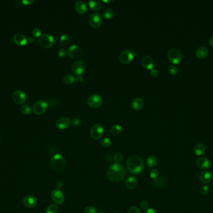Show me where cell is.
<instances>
[{
	"label": "cell",
	"instance_id": "53",
	"mask_svg": "<svg viewBox=\"0 0 213 213\" xmlns=\"http://www.w3.org/2000/svg\"><path fill=\"white\" fill-rule=\"evenodd\" d=\"M112 1H105V0H104L103 1V2H105V3H110V2H112Z\"/></svg>",
	"mask_w": 213,
	"mask_h": 213
},
{
	"label": "cell",
	"instance_id": "7",
	"mask_svg": "<svg viewBox=\"0 0 213 213\" xmlns=\"http://www.w3.org/2000/svg\"><path fill=\"white\" fill-rule=\"evenodd\" d=\"M102 16L99 13H92L88 18L89 24L93 28H99L102 25Z\"/></svg>",
	"mask_w": 213,
	"mask_h": 213
},
{
	"label": "cell",
	"instance_id": "20",
	"mask_svg": "<svg viewBox=\"0 0 213 213\" xmlns=\"http://www.w3.org/2000/svg\"><path fill=\"white\" fill-rule=\"evenodd\" d=\"M144 106V101L141 98H135L131 103V106L135 111L140 110Z\"/></svg>",
	"mask_w": 213,
	"mask_h": 213
},
{
	"label": "cell",
	"instance_id": "26",
	"mask_svg": "<svg viewBox=\"0 0 213 213\" xmlns=\"http://www.w3.org/2000/svg\"><path fill=\"white\" fill-rule=\"evenodd\" d=\"M147 164L150 168H155L158 164V159L157 156L154 155H151L148 156L147 159Z\"/></svg>",
	"mask_w": 213,
	"mask_h": 213
},
{
	"label": "cell",
	"instance_id": "32",
	"mask_svg": "<svg viewBox=\"0 0 213 213\" xmlns=\"http://www.w3.org/2000/svg\"><path fill=\"white\" fill-rule=\"evenodd\" d=\"M102 15L105 18L109 19L114 16L115 13L112 9H106L104 11Z\"/></svg>",
	"mask_w": 213,
	"mask_h": 213
},
{
	"label": "cell",
	"instance_id": "40",
	"mask_svg": "<svg viewBox=\"0 0 213 213\" xmlns=\"http://www.w3.org/2000/svg\"><path fill=\"white\" fill-rule=\"evenodd\" d=\"M57 54L61 58H64L67 56V54H68L67 51L65 48H60L57 52Z\"/></svg>",
	"mask_w": 213,
	"mask_h": 213
},
{
	"label": "cell",
	"instance_id": "2",
	"mask_svg": "<svg viewBox=\"0 0 213 213\" xmlns=\"http://www.w3.org/2000/svg\"><path fill=\"white\" fill-rule=\"evenodd\" d=\"M128 170L133 175H140L144 169V162L138 156H130L126 162Z\"/></svg>",
	"mask_w": 213,
	"mask_h": 213
},
{
	"label": "cell",
	"instance_id": "14",
	"mask_svg": "<svg viewBox=\"0 0 213 213\" xmlns=\"http://www.w3.org/2000/svg\"><path fill=\"white\" fill-rule=\"evenodd\" d=\"M26 94L21 90H17L12 94V99L17 104H22L26 101Z\"/></svg>",
	"mask_w": 213,
	"mask_h": 213
},
{
	"label": "cell",
	"instance_id": "16",
	"mask_svg": "<svg viewBox=\"0 0 213 213\" xmlns=\"http://www.w3.org/2000/svg\"><path fill=\"white\" fill-rule=\"evenodd\" d=\"M71 120L67 117H62L57 120L56 126L59 129H64L70 126Z\"/></svg>",
	"mask_w": 213,
	"mask_h": 213
},
{
	"label": "cell",
	"instance_id": "54",
	"mask_svg": "<svg viewBox=\"0 0 213 213\" xmlns=\"http://www.w3.org/2000/svg\"><path fill=\"white\" fill-rule=\"evenodd\" d=\"M104 213V212H100V213Z\"/></svg>",
	"mask_w": 213,
	"mask_h": 213
},
{
	"label": "cell",
	"instance_id": "42",
	"mask_svg": "<svg viewBox=\"0 0 213 213\" xmlns=\"http://www.w3.org/2000/svg\"><path fill=\"white\" fill-rule=\"evenodd\" d=\"M97 210L94 206H87L84 210V213H96Z\"/></svg>",
	"mask_w": 213,
	"mask_h": 213
},
{
	"label": "cell",
	"instance_id": "39",
	"mask_svg": "<svg viewBox=\"0 0 213 213\" xmlns=\"http://www.w3.org/2000/svg\"><path fill=\"white\" fill-rule=\"evenodd\" d=\"M210 192V188L207 185L203 186L200 189V193L203 195H206Z\"/></svg>",
	"mask_w": 213,
	"mask_h": 213
},
{
	"label": "cell",
	"instance_id": "28",
	"mask_svg": "<svg viewBox=\"0 0 213 213\" xmlns=\"http://www.w3.org/2000/svg\"><path fill=\"white\" fill-rule=\"evenodd\" d=\"M59 40L61 44L63 46H68L71 43V38L67 34H62Z\"/></svg>",
	"mask_w": 213,
	"mask_h": 213
},
{
	"label": "cell",
	"instance_id": "5",
	"mask_svg": "<svg viewBox=\"0 0 213 213\" xmlns=\"http://www.w3.org/2000/svg\"><path fill=\"white\" fill-rule=\"evenodd\" d=\"M168 59L174 64H179L182 60V54L177 49H171L168 52Z\"/></svg>",
	"mask_w": 213,
	"mask_h": 213
},
{
	"label": "cell",
	"instance_id": "23",
	"mask_svg": "<svg viewBox=\"0 0 213 213\" xmlns=\"http://www.w3.org/2000/svg\"><path fill=\"white\" fill-rule=\"evenodd\" d=\"M209 53V50L206 47H200L196 51V56L200 59L206 58Z\"/></svg>",
	"mask_w": 213,
	"mask_h": 213
},
{
	"label": "cell",
	"instance_id": "4",
	"mask_svg": "<svg viewBox=\"0 0 213 213\" xmlns=\"http://www.w3.org/2000/svg\"><path fill=\"white\" fill-rule=\"evenodd\" d=\"M68 55L75 60H78L82 58L84 55V52L81 47L77 44L70 46L67 50Z\"/></svg>",
	"mask_w": 213,
	"mask_h": 213
},
{
	"label": "cell",
	"instance_id": "30",
	"mask_svg": "<svg viewBox=\"0 0 213 213\" xmlns=\"http://www.w3.org/2000/svg\"><path fill=\"white\" fill-rule=\"evenodd\" d=\"M63 81H64V83L65 84H67V85H71L75 81V78L70 74H67L64 76V79H63Z\"/></svg>",
	"mask_w": 213,
	"mask_h": 213
},
{
	"label": "cell",
	"instance_id": "15",
	"mask_svg": "<svg viewBox=\"0 0 213 213\" xmlns=\"http://www.w3.org/2000/svg\"><path fill=\"white\" fill-rule=\"evenodd\" d=\"M23 205L28 208H34L37 205V200L35 196L31 195L26 196L22 200Z\"/></svg>",
	"mask_w": 213,
	"mask_h": 213
},
{
	"label": "cell",
	"instance_id": "38",
	"mask_svg": "<svg viewBox=\"0 0 213 213\" xmlns=\"http://www.w3.org/2000/svg\"><path fill=\"white\" fill-rule=\"evenodd\" d=\"M123 155L120 153H117L114 155V160L116 162V163H119L122 162L123 160Z\"/></svg>",
	"mask_w": 213,
	"mask_h": 213
},
{
	"label": "cell",
	"instance_id": "1",
	"mask_svg": "<svg viewBox=\"0 0 213 213\" xmlns=\"http://www.w3.org/2000/svg\"><path fill=\"white\" fill-rule=\"evenodd\" d=\"M126 175L127 171L125 168L120 163L111 165L107 171L108 179L113 183H119L122 181Z\"/></svg>",
	"mask_w": 213,
	"mask_h": 213
},
{
	"label": "cell",
	"instance_id": "6",
	"mask_svg": "<svg viewBox=\"0 0 213 213\" xmlns=\"http://www.w3.org/2000/svg\"><path fill=\"white\" fill-rule=\"evenodd\" d=\"M104 129L100 124H94L90 130V134L92 138L97 140L100 139L104 135Z\"/></svg>",
	"mask_w": 213,
	"mask_h": 213
},
{
	"label": "cell",
	"instance_id": "33",
	"mask_svg": "<svg viewBox=\"0 0 213 213\" xmlns=\"http://www.w3.org/2000/svg\"><path fill=\"white\" fill-rule=\"evenodd\" d=\"M20 110H21V113L24 115H29L31 112V107L27 104L22 105L20 108Z\"/></svg>",
	"mask_w": 213,
	"mask_h": 213
},
{
	"label": "cell",
	"instance_id": "3",
	"mask_svg": "<svg viewBox=\"0 0 213 213\" xmlns=\"http://www.w3.org/2000/svg\"><path fill=\"white\" fill-rule=\"evenodd\" d=\"M50 164L53 170L60 171L64 169L65 166V160L63 156L57 154L51 158Z\"/></svg>",
	"mask_w": 213,
	"mask_h": 213
},
{
	"label": "cell",
	"instance_id": "27",
	"mask_svg": "<svg viewBox=\"0 0 213 213\" xmlns=\"http://www.w3.org/2000/svg\"><path fill=\"white\" fill-rule=\"evenodd\" d=\"M89 6L92 11H99L102 8L101 2L99 0H91L89 1Z\"/></svg>",
	"mask_w": 213,
	"mask_h": 213
},
{
	"label": "cell",
	"instance_id": "51",
	"mask_svg": "<svg viewBox=\"0 0 213 213\" xmlns=\"http://www.w3.org/2000/svg\"><path fill=\"white\" fill-rule=\"evenodd\" d=\"M210 46L213 48V37H211V38L210 40Z\"/></svg>",
	"mask_w": 213,
	"mask_h": 213
},
{
	"label": "cell",
	"instance_id": "19",
	"mask_svg": "<svg viewBox=\"0 0 213 213\" xmlns=\"http://www.w3.org/2000/svg\"><path fill=\"white\" fill-rule=\"evenodd\" d=\"M13 41L18 46H24L27 43V38L23 34L17 33L14 36Z\"/></svg>",
	"mask_w": 213,
	"mask_h": 213
},
{
	"label": "cell",
	"instance_id": "29",
	"mask_svg": "<svg viewBox=\"0 0 213 213\" xmlns=\"http://www.w3.org/2000/svg\"><path fill=\"white\" fill-rule=\"evenodd\" d=\"M122 131V127L119 124H114L110 128V133L114 136L119 135Z\"/></svg>",
	"mask_w": 213,
	"mask_h": 213
},
{
	"label": "cell",
	"instance_id": "46",
	"mask_svg": "<svg viewBox=\"0 0 213 213\" xmlns=\"http://www.w3.org/2000/svg\"><path fill=\"white\" fill-rule=\"evenodd\" d=\"M74 126H78L80 124V121L79 118H74L72 122Z\"/></svg>",
	"mask_w": 213,
	"mask_h": 213
},
{
	"label": "cell",
	"instance_id": "34",
	"mask_svg": "<svg viewBox=\"0 0 213 213\" xmlns=\"http://www.w3.org/2000/svg\"><path fill=\"white\" fill-rule=\"evenodd\" d=\"M59 213V207L56 205H49L47 209L46 213Z\"/></svg>",
	"mask_w": 213,
	"mask_h": 213
},
{
	"label": "cell",
	"instance_id": "49",
	"mask_svg": "<svg viewBox=\"0 0 213 213\" xmlns=\"http://www.w3.org/2000/svg\"><path fill=\"white\" fill-rule=\"evenodd\" d=\"M145 213H156V211L153 210V209H152V208H150V209H148L147 211H146V212H145Z\"/></svg>",
	"mask_w": 213,
	"mask_h": 213
},
{
	"label": "cell",
	"instance_id": "35",
	"mask_svg": "<svg viewBox=\"0 0 213 213\" xmlns=\"http://www.w3.org/2000/svg\"><path fill=\"white\" fill-rule=\"evenodd\" d=\"M100 143L101 145L104 147V148H109L111 146L112 142L110 141V139L108 138H105L102 139V140L100 141Z\"/></svg>",
	"mask_w": 213,
	"mask_h": 213
},
{
	"label": "cell",
	"instance_id": "37",
	"mask_svg": "<svg viewBox=\"0 0 213 213\" xmlns=\"http://www.w3.org/2000/svg\"><path fill=\"white\" fill-rule=\"evenodd\" d=\"M159 176V171L157 169H153L150 171V177L151 178V179L155 180L157 179L158 177Z\"/></svg>",
	"mask_w": 213,
	"mask_h": 213
},
{
	"label": "cell",
	"instance_id": "22",
	"mask_svg": "<svg viewBox=\"0 0 213 213\" xmlns=\"http://www.w3.org/2000/svg\"><path fill=\"white\" fill-rule=\"evenodd\" d=\"M197 165L201 169L207 170L210 166V160L205 157H200L196 160Z\"/></svg>",
	"mask_w": 213,
	"mask_h": 213
},
{
	"label": "cell",
	"instance_id": "55",
	"mask_svg": "<svg viewBox=\"0 0 213 213\" xmlns=\"http://www.w3.org/2000/svg\"><path fill=\"white\" fill-rule=\"evenodd\" d=\"M119 213V212H115V213Z\"/></svg>",
	"mask_w": 213,
	"mask_h": 213
},
{
	"label": "cell",
	"instance_id": "25",
	"mask_svg": "<svg viewBox=\"0 0 213 213\" xmlns=\"http://www.w3.org/2000/svg\"><path fill=\"white\" fill-rule=\"evenodd\" d=\"M193 152L196 156H201L204 155L206 152L205 145L201 143L196 145L193 149Z\"/></svg>",
	"mask_w": 213,
	"mask_h": 213
},
{
	"label": "cell",
	"instance_id": "41",
	"mask_svg": "<svg viewBox=\"0 0 213 213\" xmlns=\"http://www.w3.org/2000/svg\"><path fill=\"white\" fill-rule=\"evenodd\" d=\"M32 34L34 37L38 38L41 35V30L38 28H36L33 29V30L32 31Z\"/></svg>",
	"mask_w": 213,
	"mask_h": 213
},
{
	"label": "cell",
	"instance_id": "8",
	"mask_svg": "<svg viewBox=\"0 0 213 213\" xmlns=\"http://www.w3.org/2000/svg\"><path fill=\"white\" fill-rule=\"evenodd\" d=\"M48 104L44 100H39L36 101L32 107V111L36 115H41L44 114L47 109Z\"/></svg>",
	"mask_w": 213,
	"mask_h": 213
},
{
	"label": "cell",
	"instance_id": "43",
	"mask_svg": "<svg viewBox=\"0 0 213 213\" xmlns=\"http://www.w3.org/2000/svg\"><path fill=\"white\" fill-rule=\"evenodd\" d=\"M140 206L142 209L143 210H148V207H149V203H148V201H142L140 202Z\"/></svg>",
	"mask_w": 213,
	"mask_h": 213
},
{
	"label": "cell",
	"instance_id": "50",
	"mask_svg": "<svg viewBox=\"0 0 213 213\" xmlns=\"http://www.w3.org/2000/svg\"><path fill=\"white\" fill-rule=\"evenodd\" d=\"M57 186H58V188H59V190L61 189V188L63 187V183H62V182H59V183H57Z\"/></svg>",
	"mask_w": 213,
	"mask_h": 213
},
{
	"label": "cell",
	"instance_id": "13",
	"mask_svg": "<svg viewBox=\"0 0 213 213\" xmlns=\"http://www.w3.org/2000/svg\"><path fill=\"white\" fill-rule=\"evenodd\" d=\"M86 68L85 64L82 61H75L71 67L72 71L74 74L76 75H81L85 71Z\"/></svg>",
	"mask_w": 213,
	"mask_h": 213
},
{
	"label": "cell",
	"instance_id": "10",
	"mask_svg": "<svg viewBox=\"0 0 213 213\" xmlns=\"http://www.w3.org/2000/svg\"><path fill=\"white\" fill-rule=\"evenodd\" d=\"M39 43L44 48H49L54 44V38L52 35L44 34L39 38Z\"/></svg>",
	"mask_w": 213,
	"mask_h": 213
},
{
	"label": "cell",
	"instance_id": "18",
	"mask_svg": "<svg viewBox=\"0 0 213 213\" xmlns=\"http://www.w3.org/2000/svg\"><path fill=\"white\" fill-rule=\"evenodd\" d=\"M154 60L150 56H145L142 59V64L146 69H152L154 66Z\"/></svg>",
	"mask_w": 213,
	"mask_h": 213
},
{
	"label": "cell",
	"instance_id": "9",
	"mask_svg": "<svg viewBox=\"0 0 213 213\" xmlns=\"http://www.w3.org/2000/svg\"><path fill=\"white\" fill-rule=\"evenodd\" d=\"M135 58V53L131 49H126L122 51L119 56V60L123 64L130 63Z\"/></svg>",
	"mask_w": 213,
	"mask_h": 213
},
{
	"label": "cell",
	"instance_id": "31",
	"mask_svg": "<svg viewBox=\"0 0 213 213\" xmlns=\"http://www.w3.org/2000/svg\"><path fill=\"white\" fill-rule=\"evenodd\" d=\"M165 183V179L163 176H158L157 179L153 180V184L156 187H162Z\"/></svg>",
	"mask_w": 213,
	"mask_h": 213
},
{
	"label": "cell",
	"instance_id": "24",
	"mask_svg": "<svg viewBox=\"0 0 213 213\" xmlns=\"http://www.w3.org/2000/svg\"><path fill=\"white\" fill-rule=\"evenodd\" d=\"M137 185V180L133 176H129L126 181L125 186L128 190H133Z\"/></svg>",
	"mask_w": 213,
	"mask_h": 213
},
{
	"label": "cell",
	"instance_id": "45",
	"mask_svg": "<svg viewBox=\"0 0 213 213\" xmlns=\"http://www.w3.org/2000/svg\"><path fill=\"white\" fill-rule=\"evenodd\" d=\"M150 74L153 77H157L159 74V71L157 69L153 68L152 69L150 70Z\"/></svg>",
	"mask_w": 213,
	"mask_h": 213
},
{
	"label": "cell",
	"instance_id": "11",
	"mask_svg": "<svg viewBox=\"0 0 213 213\" xmlns=\"http://www.w3.org/2000/svg\"><path fill=\"white\" fill-rule=\"evenodd\" d=\"M103 100L101 96L98 94H93L90 96L87 100L88 106L92 108H97L100 107L102 104Z\"/></svg>",
	"mask_w": 213,
	"mask_h": 213
},
{
	"label": "cell",
	"instance_id": "17",
	"mask_svg": "<svg viewBox=\"0 0 213 213\" xmlns=\"http://www.w3.org/2000/svg\"><path fill=\"white\" fill-rule=\"evenodd\" d=\"M199 180L203 183H210L213 180V175L211 173V172L206 170H204L200 173Z\"/></svg>",
	"mask_w": 213,
	"mask_h": 213
},
{
	"label": "cell",
	"instance_id": "52",
	"mask_svg": "<svg viewBox=\"0 0 213 213\" xmlns=\"http://www.w3.org/2000/svg\"><path fill=\"white\" fill-rule=\"evenodd\" d=\"M29 41L30 43H32V42L34 41V38H29Z\"/></svg>",
	"mask_w": 213,
	"mask_h": 213
},
{
	"label": "cell",
	"instance_id": "21",
	"mask_svg": "<svg viewBox=\"0 0 213 213\" xmlns=\"http://www.w3.org/2000/svg\"><path fill=\"white\" fill-rule=\"evenodd\" d=\"M75 11L80 14H85L87 11V5L85 4V3L82 1H78L77 2H75Z\"/></svg>",
	"mask_w": 213,
	"mask_h": 213
},
{
	"label": "cell",
	"instance_id": "48",
	"mask_svg": "<svg viewBox=\"0 0 213 213\" xmlns=\"http://www.w3.org/2000/svg\"><path fill=\"white\" fill-rule=\"evenodd\" d=\"M33 2V1H22V3L26 5H29Z\"/></svg>",
	"mask_w": 213,
	"mask_h": 213
},
{
	"label": "cell",
	"instance_id": "44",
	"mask_svg": "<svg viewBox=\"0 0 213 213\" xmlns=\"http://www.w3.org/2000/svg\"><path fill=\"white\" fill-rule=\"evenodd\" d=\"M128 213H141V211L136 206H132L129 209Z\"/></svg>",
	"mask_w": 213,
	"mask_h": 213
},
{
	"label": "cell",
	"instance_id": "12",
	"mask_svg": "<svg viewBox=\"0 0 213 213\" xmlns=\"http://www.w3.org/2000/svg\"><path fill=\"white\" fill-rule=\"evenodd\" d=\"M51 199L56 205H62L64 202V196L63 193L59 189L54 190L51 194Z\"/></svg>",
	"mask_w": 213,
	"mask_h": 213
},
{
	"label": "cell",
	"instance_id": "47",
	"mask_svg": "<svg viewBox=\"0 0 213 213\" xmlns=\"http://www.w3.org/2000/svg\"><path fill=\"white\" fill-rule=\"evenodd\" d=\"M84 80V78L82 75H78L75 78V81H77L78 83H82Z\"/></svg>",
	"mask_w": 213,
	"mask_h": 213
},
{
	"label": "cell",
	"instance_id": "36",
	"mask_svg": "<svg viewBox=\"0 0 213 213\" xmlns=\"http://www.w3.org/2000/svg\"><path fill=\"white\" fill-rule=\"evenodd\" d=\"M178 72V69L175 65H171L168 68V73L172 76H175Z\"/></svg>",
	"mask_w": 213,
	"mask_h": 213
}]
</instances>
